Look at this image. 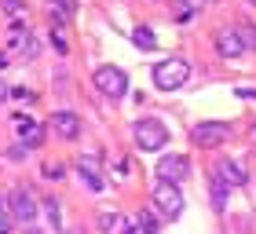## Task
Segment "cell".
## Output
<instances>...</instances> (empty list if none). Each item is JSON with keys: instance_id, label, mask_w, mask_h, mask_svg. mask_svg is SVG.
Returning a JSON list of instances; mask_svg holds the SVG:
<instances>
[{"instance_id": "6da1fadb", "label": "cell", "mask_w": 256, "mask_h": 234, "mask_svg": "<svg viewBox=\"0 0 256 234\" xmlns=\"http://www.w3.org/2000/svg\"><path fill=\"white\" fill-rule=\"evenodd\" d=\"M132 136H136V146L143 150V154H158L161 146H168V128L161 124L158 117H143V121H136Z\"/></svg>"}, {"instance_id": "7a4b0ae2", "label": "cell", "mask_w": 256, "mask_h": 234, "mask_svg": "<svg viewBox=\"0 0 256 234\" xmlns=\"http://www.w3.org/2000/svg\"><path fill=\"white\" fill-rule=\"evenodd\" d=\"M190 77V66L183 62V58H165V62L154 66V84L161 92H172V88H183Z\"/></svg>"}, {"instance_id": "3957f363", "label": "cell", "mask_w": 256, "mask_h": 234, "mask_svg": "<svg viewBox=\"0 0 256 234\" xmlns=\"http://www.w3.org/2000/svg\"><path fill=\"white\" fill-rule=\"evenodd\" d=\"M96 88L102 92V96H110V99H124L128 96L124 70H118V66H99L96 70Z\"/></svg>"}, {"instance_id": "277c9868", "label": "cell", "mask_w": 256, "mask_h": 234, "mask_svg": "<svg viewBox=\"0 0 256 234\" xmlns=\"http://www.w3.org/2000/svg\"><path fill=\"white\" fill-rule=\"evenodd\" d=\"M154 205L161 208V216L180 220V212H183V194H180V186H176V183H161L158 190H154Z\"/></svg>"}, {"instance_id": "5b68a950", "label": "cell", "mask_w": 256, "mask_h": 234, "mask_svg": "<svg viewBox=\"0 0 256 234\" xmlns=\"http://www.w3.org/2000/svg\"><path fill=\"white\" fill-rule=\"evenodd\" d=\"M190 136H194L198 146H220V143H227V139H230V124L227 121H202Z\"/></svg>"}, {"instance_id": "8992f818", "label": "cell", "mask_w": 256, "mask_h": 234, "mask_svg": "<svg viewBox=\"0 0 256 234\" xmlns=\"http://www.w3.org/2000/svg\"><path fill=\"white\" fill-rule=\"evenodd\" d=\"M8 48L18 52V55H26V58L37 55V40H33V33H30L26 22H11V26H8Z\"/></svg>"}, {"instance_id": "52a82bcc", "label": "cell", "mask_w": 256, "mask_h": 234, "mask_svg": "<svg viewBox=\"0 0 256 234\" xmlns=\"http://www.w3.org/2000/svg\"><path fill=\"white\" fill-rule=\"evenodd\" d=\"M187 172H190V161L183 158V154H165V158L158 161L161 183H183V180H187Z\"/></svg>"}, {"instance_id": "ba28073f", "label": "cell", "mask_w": 256, "mask_h": 234, "mask_svg": "<svg viewBox=\"0 0 256 234\" xmlns=\"http://www.w3.org/2000/svg\"><path fill=\"white\" fill-rule=\"evenodd\" d=\"M11 216H15L18 224H33V220H37V202H33V194L26 186H15V190H11Z\"/></svg>"}, {"instance_id": "9c48e42d", "label": "cell", "mask_w": 256, "mask_h": 234, "mask_svg": "<svg viewBox=\"0 0 256 234\" xmlns=\"http://www.w3.org/2000/svg\"><path fill=\"white\" fill-rule=\"evenodd\" d=\"M212 44H216L220 58H238L242 52H246V44H242L238 30H230V26H220V30L212 33Z\"/></svg>"}, {"instance_id": "30bf717a", "label": "cell", "mask_w": 256, "mask_h": 234, "mask_svg": "<svg viewBox=\"0 0 256 234\" xmlns=\"http://www.w3.org/2000/svg\"><path fill=\"white\" fill-rule=\"evenodd\" d=\"M11 124H15V132H18V139L26 143V150L30 146H40L44 143V128L33 121V117H26V114H15L11 117Z\"/></svg>"}, {"instance_id": "8fae6325", "label": "cell", "mask_w": 256, "mask_h": 234, "mask_svg": "<svg viewBox=\"0 0 256 234\" xmlns=\"http://www.w3.org/2000/svg\"><path fill=\"white\" fill-rule=\"evenodd\" d=\"M52 128H55L62 139H77V136H80V117L70 114V110H59V114L52 117Z\"/></svg>"}, {"instance_id": "7c38bea8", "label": "cell", "mask_w": 256, "mask_h": 234, "mask_svg": "<svg viewBox=\"0 0 256 234\" xmlns=\"http://www.w3.org/2000/svg\"><path fill=\"white\" fill-rule=\"evenodd\" d=\"M212 172H216L227 186H246V180H249V176L242 172V168L234 165V161H227V158H224V161H216V168H212Z\"/></svg>"}, {"instance_id": "4fadbf2b", "label": "cell", "mask_w": 256, "mask_h": 234, "mask_svg": "<svg viewBox=\"0 0 256 234\" xmlns=\"http://www.w3.org/2000/svg\"><path fill=\"white\" fill-rule=\"evenodd\" d=\"M77 168H80V180H84L92 190H106V180H102V172L96 168V161H84V158H80Z\"/></svg>"}, {"instance_id": "5bb4252c", "label": "cell", "mask_w": 256, "mask_h": 234, "mask_svg": "<svg viewBox=\"0 0 256 234\" xmlns=\"http://www.w3.org/2000/svg\"><path fill=\"white\" fill-rule=\"evenodd\" d=\"M208 186H212V208H216V212H224V208H227V183L212 172V176H208Z\"/></svg>"}, {"instance_id": "9a60e30c", "label": "cell", "mask_w": 256, "mask_h": 234, "mask_svg": "<svg viewBox=\"0 0 256 234\" xmlns=\"http://www.w3.org/2000/svg\"><path fill=\"white\" fill-rule=\"evenodd\" d=\"M132 44H136V48H158V37H154V30H150V26H136L132 30Z\"/></svg>"}, {"instance_id": "2e32d148", "label": "cell", "mask_w": 256, "mask_h": 234, "mask_svg": "<svg viewBox=\"0 0 256 234\" xmlns=\"http://www.w3.org/2000/svg\"><path fill=\"white\" fill-rule=\"evenodd\" d=\"M202 4H205V0H176V18H180V22H187Z\"/></svg>"}, {"instance_id": "e0dca14e", "label": "cell", "mask_w": 256, "mask_h": 234, "mask_svg": "<svg viewBox=\"0 0 256 234\" xmlns=\"http://www.w3.org/2000/svg\"><path fill=\"white\" fill-rule=\"evenodd\" d=\"M238 37H242V44H246V48L256 52V26H252V22H242V26H238Z\"/></svg>"}, {"instance_id": "ac0fdd59", "label": "cell", "mask_w": 256, "mask_h": 234, "mask_svg": "<svg viewBox=\"0 0 256 234\" xmlns=\"http://www.w3.org/2000/svg\"><path fill=\"white\" fill-rule=\"evenodd\" d=\"M136 227H139V234H158V220L150 216V212H139V220H136Z\"/></svg>"}, {"instance_id": "d6986e66", "label": "cell", "mask_w": 256, "mask_h": 234, "mask_svg": "<svg viewBox=\"0 0 256 234\" xmlns=\"http://www.w3.org/2000/svg\"><path fill=\"white\" fill-rule=\"evenodd\" d=\"M55 8H59V15H62V18H70V15L77 11V4H74V0H55Z\"/></svg>"}, {"instance_id": "ffe728a7", "label": "cell", "mask_w": 256, "mask_h": 234, "mask_svg": "<svg viewBox=\"0 0 256 234\" xmlns=\"http://www.w3.org/2000/svg\"><path fill=\"white\" fill-rule=\"evenodd\" d=\"M62 165H44V180H62Z\"/></svg>"}, {"instance_id": "44dd1931", "label": "cell", "mask_w": 256, "mask_h": 234, "mask_svg": "<svg viewBox=\"0 0 256 234\" xmlns=\"http://www.w3.org/2000/svg\"><path fill=\"white\" fill-rule=\"evenodd\" d=\"M11 227H15V220H11L4 208H0V234H11Z\"/></svg>"}, {"instance_id": "7402d4cb", "label": "cell", "mask_w": 256, "mask_h": 234, "mask_svg": "<svg viewBox=\"0 0 256 234\" xmlns=\"http://www.w3.org/2000/svg\"><path fill=\"white\" fill-rule=\"evenodd\" d=\"M4 11L8 15H22V0H4Z\"/></svg>"}, {"instance_id": "603a6c76", "label": "cell", "mask_w": 256, "mask_h": 234, "mask_svg": "<svg viewBox=\"0 0 256 234\" xmlns=\"http://www.w3.org/2000/svg\"><path fill=\"white\" fill-rule=\"evenodd\" d=\"M4 99H11V84H0V102Z\"/></svg>"}, {"instance_id": "cb8c5ba5", "label": "cell", "mask_w": 256, "mask_h": 234, "mask_svg": "<svg viewBox=\"0 0 256 234\" xmlns=\"http://www.w3.org/2000/svg\"><path fill=\"white\" fill-rule=\"evenodd\" d=\"M8 62H11V58H8V52H0V70H4Z\"/></svg>"}, {"instance_id": "d4e9b609", "label": "cell", "mask_w": 256, "mask_h": 234, "mask_svg": "<svg viewBox=\"0 0 256 234\" xmlns=\"http://www.w3.org/2000/svg\"><path fill=\"white\" fill-rule=\"evenodd\" d=\"M124 234H139V227H124Z\"/></svg>"}, {"instance_id": "484cf974", "label": "cell", "mask_w": 256, "mask_h": 234, "mask_svg": "<svg viewBox=\"0 0 256 234\" xmlns=\"http://www.w3.org/2000/svg\"><path fill=\"white\" fill-rule=\"evenodd\" d=\"M26 234H44V230H37V227H30V230H26Z\"/></svg>"}, {"instance_id": "4316f807", "label": "cell", "mask_w": 256, "mask_h": 234, "mask_svg": "<svg viewBox=\"0 0 256 234\" xmlns=\"http://www.w3.org/2000/svg\"><path fill=\"white\" fill-rule=\"evenodd\" d=\"M0 208H4V198H0Z\"/></svg>"}, {"instance_id": "83f0119b", "label": "cell", "mask_w": 256, "mask_h": 234, "mask_svg": "<svg viewBox=\"0 0 256 234\" xmlns=\"http://www.w3.org/2000/svg\"><path fill=\"white\" fill-rule=\"evenodd\" d=\"M252 132H256V121H252Z\"/></svg>"}, {"instance_id": "f1b7e54d", "label": "cell", "mask_w": 256, "mask_h": 234, "mask_svg": "<svg viewBox=\"0 0 256 234\" xmlns=\"http://www.w3.org/2000/svg\"><path fill=\"white\" fill-rule=\"evenodd\" d=\"M249 4H256V0H249Z\"/></svg>"}]
</instances>
